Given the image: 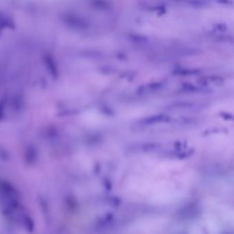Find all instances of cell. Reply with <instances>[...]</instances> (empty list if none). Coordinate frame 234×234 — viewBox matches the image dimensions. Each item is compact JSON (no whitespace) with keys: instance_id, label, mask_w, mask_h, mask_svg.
Masks as SVG:
<instances>
[{"instance_id":"cell-1","label":"cell","mask_w":234,"mask_h":234,"mask_svg":"<svg viewBox=\"0 0 234 234\" xmlns=\"http://www.w3.org/2000/svg\"><path fill=\"white\" fill-rule=\"evenodd\" d=\"M83 119L85 124L89 126H96L100 124L102 117L94 110H89L83 115Z\"/></svg>"}]
</instances>
